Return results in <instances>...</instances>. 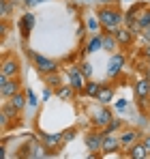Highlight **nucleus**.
<instances>
[{"label": "nucleus", "mask_w": 150, "mask_h": 159, "mask_svg": "<svg viewBox=\"0 0 150 159\" xmlns=\"http://www.w3.org/2000/svg\"><path fill=\"white\" fill-rule=\"evenodd\" d=\"M97 20H99L101 28H105V32H112L116 26L122 24V11L116 4H105V7H99Z\"/></svg>", "instance_id": "1"}, {"label": "nucleus", "mask_w": 150, "mask_h": 159, "mask_svg": "<svg viewBox=\"0 0 150 159\" xmlns=\"http://www.w3.org/2000/svg\"><path fill=\"white\" fill-rule=\"evenodd\" d=\"M30 56H32V62H34V67H37V71L39 73H54V71H58V62L56 60H51V58H47V56H43V54H34L30 52Z\"/></svg>", "instance_id": "2"}, {"label": "nucleus", "mask_w": 150, "mask_h": 159, "mask_svg": "<svg viewBox=\"0 0 150 159\" xmlns=\"http://www.w3.org/2000/svg\"><path fill=\"white\" fill-rule=\"evenodd\" d=\"M0 71L7 75V78H17L20 71H22V65L15 56H4L2 62H0Z\"/></svg>", "instance_id": "3"}, {"label": "nucleus", "mask_w": 150, "mask_h": 159, "mask_svg": "<svg viewBox=\"0 0 150 159\" xmlns=\"http://www.w3.org/2000/svg\"><path fill=\"white\" fill-rule=\"evenodd\" d=\"M67 78H69V84L73 86L75 90H84V86H86V75L79 71V67H71L69 71H67Z\"/></svg>", "instance_id": "4"}, {"label": "nucleus", "mask_w": 150, "mask_h": 159, "mask_svg": "<svg viewBox=\"0 0 150 159\" xmlns=\"http://www.w3.org/2000/svg\"><path fill=\"white\" fill-rule=\"evenodd\" d=\"M112 34L116 37L118 45H131V43H133V39H135V34H133L126 26H122V24L114 28V30H112Z\"/></svg>", "instance_id": "5"}, {"label": "nucleus", "mask_w": 150, "mask_h": 159, "mask_svg": "<svg viewBox=\"0 0 150 159\" xmlns=\"http://www.w3.org/2000/svg\"><path fill=\"white\" fill-rule=\"evenodd\" d=\"M120 148V140H118V133H103V142H101V151L103 153H114Z\"/></svg>", "instance_id": "6"}, {"label": "nucleus", "mask_w": 150, "mask_h": 159, "mask_svg": "<svg viewBox=\"0 0 150 159\" xmlns=\"http://www.w3.org/2000/svg\"><path fill=\"white\" fill-rule=\"evenodd\" d=\"M122 65H125V56L112 52V58H109V62H107V75H109V78H116V75L122 71Z\"/></svg>", "instance_id": "7"}, {"label": "nucleus", "mask_w": 150, "mask_h": 159, "mask_svg": "<svg viewBox=\"0 0 150 159\" xmlns=\"http://www.w3.org/2000/svg\"><path fill=\"white\" fill-rule=\"evenodd\" d=\"M41 144H43L47 151H56L60 144H64L62 133H41Z\"/></svg>", "instance_id": "8"}, {"label": "nucleus", "mask_w": 150, "mask_h": 159, "mask_svg": "<svg viewBox=\"0 0 150 159\" xmlns=\"http://www.w3.org/2000/svg\"><path fill=\"white\" fill-rule=\"evenodd\" d=\"M17 90H22V80H20V75H17V78H9V80H7V84L0 88V97L9 99V97L15 95Z\"/></svg>", "instance_id": "9"}, {"label": "nucleus", "mask_w": 150, "mask_h": 159, "mask_svg": "<svg viewBox=\"0 0 150 159\" xmlns=\"http://www.w3.org/2000/svg\"><path fill=\"white\" fill-rule=\"evenodd\" d=\"M88 151H92V155H97V151H101V142H103V131H90L84 138Z\"/></svg>", "instance_id": "10"}, {"label": "nucleus", "mask_w": 150, "mask_h": 159, "mask_svg": "<svg viewBox=\"0 0 150 159\" xmlns=\"http://www.w3.org/2000/svg\"><path fill=\"white\" fill-rule=\"evenodd\" d=\"M112 118H114V114H112L107 107H101V110H95V114H92V125L99 127V129H103Z\"/></svg>", "instance_id": "11"}, {"label": "nucleus", "mask_w": 150, "mask_h": 159, "mask_svg": "<svg viewBox=\"0 0 150 159\" xmlns=\"http://www.w3.org/2000/svg\"><path fill=\"white\" fill-rule=\"evenodd\" d=\"M139 138H142V133L137 131V129H125V131L118 133V140H120V146H122V148H129V146L135 144Z\"/></svg>", "instance_id": "12"}, {"label": "nucleus", "mask_w": 150, "mask_h": 159, "mask_svg": "<svg viewBox=\"0 0 150 159\" xmlns=\"http://www.w3.org/2000/svg\"><path fill=\"white\" fill-rule=\"evenodd\" d=\"M144 7H146L144 2H135V4H131V7H129V11L122 13V22H125L126 26H129L131 22H135V20L139 17V13L144 11Z\"/></svg>", "instance_id": "13"}, {"label": "nucleus", "mask_w": 150, "mask_h": 159, "mask_svg": "<svg viewBox=\"0 0 150 159\" xmlns=\"http://www.w3.org/2000/svg\"><path fill=\"white\" fill-rule=\"evenodd\" d=\"M126 155H129L131 159H148V157H150V153L146 151V146H144V144H142L139 140H137L135 144H131V146L126 148Z\"/></svg>", "instance_id": "14"}, {"label": "nucleus", "mask_w": 150, "mask_h": 159, "mask_svg": "<svg viewBox=\"0 0 150 159\" xmlns=\"http://www.w3.org/2000/svg\"><path fill=\"white\" fill-rule=\"evenodd\" d=\"M54 95H56L58 99H62V101H71L73 95H75V88L71 84H60V86L54 90Z\"/></svg>", "instance_id": "15"}, {"label": "nucleus", "mask_w": 150, "mask_h": 159, "mask_svg": "<svg viewBox=\"0 0 150 159\" xmlns=\"http://www.w3.org/2000/svg\"><path fill=\"white\" fill-rule=\"evenodd\" d=\"M150 95V80L148 78H142L135 82V97L137 99H146Z\"/></svg>", "instance_id": "16"}, {"label": "nucleus", "mask_w": 150, "mask_h": 159, "mask_svg": "<svg viewBox=\"0 0 150 159\" xmlns=\"http://www.w3.org/2000/svg\"><path fill=\"white\" fill-rule=\"evenodd\" d=\"M7 101H9L11 106L15 107L17 112H22V110H24V107L28 106V99H26V93H22V90H17L15 95H11V97H9Z\"/></svg>", "instance_id": "17"}, {"label": "nucleus", "mask_w": 150, "mask_h": 159, "mask_svg": "<svg viewBox=\"0 0 150 159\" xmlns=\"http://www.w3.org/2000/svg\"><path fill=\"white\" fill-rule=\"evenodd\" d=\"M116 48H118L116 37H114L112 32H105V34L101 37V50H105V52H116Z\"/></svg>", "instance_id": "18"}, {"label": "nucleus", "mask_w": 150, "mask_h": 159, "mask_svg": "<svg viewBox=\"0 0 150 159\" xmlns=\"http://www.w3.org/2000/svg\"><path fill=\"white\" fill-rule=\"evenodd\" d=\"M32 28H34V13H26L24 17L20 20V30H22V37H28Z\"/></svg>", "instance_id": "19"}, {"label": "nucleus", "mask_w": 150, "mask_h": 159, "mask_svg": "<svg viewBox=\"0 0 150 159\" xmlns=\"http://www.w3.org/2000/svg\"><path fill=\"white\" fill-rule=\"evenodd\" d=\"M97 99H99L101 103H109V101H114V88H109V86H103V84H101L99 93H97Z\"/></svg>", "instance_id": "20"}, {"label": "nucleus", "mask_w": 150, "mask_h": 159, "mask_svg": "<svg viewBox=\"0 0 150 159\" xmlns=\"http://www.w3.org/2000/svg\"><path fill=\"white\" fill-rule=\"evenodd\" d=\"M13 11H15V2L13 0H0V20L11 17Z\"/></svg>", "instance_id": "21"}, {"label": "nucleus", "mask_w": 150, "mask_h": 159, "mask_svg": "<svg viewBox=\"0 0 150 159\" xmlns=\"http://www.w3.org/2000/svg\"><path fill=\"white\" fill-rule=\"evenodd\" d=\"M45 84H47L50 88H58V86L62 84V78L58 75V71H54V73H45Z\"/></svg>", "instance_id": "22"}, {"label": "nucleus", "mask_w": 150, "mask_h": 159, "mask_svg": "<svg viewBox=\"0 0 150 159\" xmlns=\"http://www.w3.org/2000/svg\"><path fill=\"white\" fill-rule=\"evenodd\" d=\"M2 114H4V118H7V120H15V118H17V116H20V112H17V110H15V107L11 106V103H9V101H7V103H4V106H2Z\"/></svg>", "instance_id": "23"}, {"label": "nucleus", "mask_w": 150, "mask_h": 159, "mask_svg": "<svg viewBox=\"0 0 150 159\" xmlns=\"http://www.w3.org/2000/svg\"><path fill=\"white\" fill-rule=\"evenodd\" d=\"M99 88H101V84H99V82H88V80H86V86H84V93H86L88 97H97V93H99Z\"/></svg>", "instance_id": "24"}, {"label": "nucleus", "mask_w": 150, "mask_h": 159, "mask_svg": "<svg viewBox=\"0 0 150 159\" xmlns=\"http://www.w3.org/2000/svg\"><path fill=\"white\" fill-rule=\"evenodd\" d=\"M99 50H101V37H99V34H95V37L88 41L86 52H88V54H95V52H99Z\"/></svg>", "instance_id": "25"}, {"label": "nucleus", "mask_w": 150, "mask_h": 159, "mask_svg": "<svg viewBox=\"0 0 150 159\" xmlns=\"http://www.w3.org/2000/svg\"><path fill=\"white\" fill-rule=\"evenodd\" d=\"M120 127H122V123H120L118 118H112V120H109V123L103 127V133H116Z\"/></svg>", "instance_id": "26"}, {"label": "nucleus", "mask_w": 150, "mask_h": 159, "mask_svg": "<svg viewBox=\"0 0 150 159\" xmlns=\"http://www.w3.org/2000/svg\"><path fill=\"white\" fill-rule=\"evenodd\" d=\"M86 28H88V30H90L92 34H97V32L101 30L99 20H97V17H88V22H86Z\"/></svg>", "instance_id": "27"}, {"label": "nucleus", "mask_w": 150, "mask_h": 159, "mask_svg": "<svg viewBox=\"0 0 150 159\" xmlns=\"http://www.w3.org/2000/svg\"><path fill=\"white\" fill-rule=\"evenodd\" d=\"M79 71L86 75V80H90V75H92V65L84 60V62H79Z\"/></svg>", "instance_id": "28"}, {"label": "nucleus", "mask_w": 150, "mask_h": 159, "mask_svg": "<svg viewBox=\"0 0 150 159\" xmlns=\"http://www.w3.org/2000/svg\"><path fill=\"white\" fill-rule=\"evenodd\" d=\"M26 99H28V106H30V107H37V97H34V93H32V90H28V93H26Z\"/></svg>", "instance_id": "29"}, {"label": "nucleus", "mask_w": 150, "mask_h": 159, "mask_svg": "<svg viewBox=\"0 0 150 159\" xmlns=\"http://www.w3.org/2000/svg\"><path fill=\"white\" fill-rule=\"evenodd\" d=\"M7 32H9V24H7V20H0V39H4Z\"/></svg>", "instance_id": "30"}, {"label": "nucleus", "mask_w": 150, "mask_h": 159, "mask_svg": "<svg viewBox=\"0 0 150 159\" xmlns=\"http://www.w3.org/2000/svg\"><path fill=\"white\" fill-rule=\"evenodd\" d=\"M75 138V129H67V131L62 133V140H64V142H69V140H73Z\"/></svg>", "instance_id": "31"}, {"label": "nucleus", "mask_w": 150, "mask_h": 159, "mask_svg": "<svg viewBox=\"0 0 150 159\" xmlns=\"http://www.w3.org/2000/svg\"><path fill=\"white\" fill-rule=\"evenodd\" d=\"M139 34H142V39H144L146 43H150V26H148V28H144V30H142Z\"/></svg>", "instance_id": "32"}, {"label": "nucleus", "mask_w": 150, "mask_h": 159, "mask_svg": "<svg viewBox=\"0 0 150 159\" xmlns=\"http://www.w3.org/2000/svg\"><path fill=\"white\" fill-rule=\"evenodd\" d=\"M7 125H9V120L4 118V114H2V110H0V129H4Z\"/></svg>", "instance_id": "33"}, {"label": "nucleus", "mask_w": 150, "mask_h": 159, "mask_svg": "<svg viewBox=\"0 0 150 159\" xmlns=\"http://www.w3.org/2000/svg\"><path fill=\"white\" fill-rule=\"evenodd\" d=\"M142 144L146 146V151H148V153H150V135H148V133L144 135V140H142Z\"/></svg>", "instance_id": "34"}, {"label": "nucleus", "mask_w": 150, "mask_h": 159, "mask_svg": "<svg viewBox=\"0 0 150 159\" xmlns=\"http://www.w3.org/2000/svg\"><path fill=\"white\" fill-rule=\"evenodd\" d=\"M116 107H118V110H125V107H126V99H120V101H116Z\"/></svg>", "instance_id": "35"}, {"label": "nucleus", "mask_w": 150, "mask_h": 159, "mask_svg": "<svg viewBox=\"0 0 150 159\" xmlns=\"http://www.w3.org/2000/svg\"><path fill=\"white\" fill-rule=\"evenodd\" d=\"M39 2H43V0H24L26 7H34V4H39Z\"/></svg>", "instance_id": "36"}, {"label": "nucleus", "mask_w": 150, "mask_h": 159, "mask_svg": "<svg viewBox=\"0 0 150 159\" xmlns=\"http://www.w3.org/2000/svg\"><path fill=\"white\" fill-rule=\"evenodd\" d=\"M7 75H4V73H2V71H0V88H2V86H4V84H7Z\"/></svg>", "instance_id": "37"}, {"label": "nucleus", "mask_w": 150, "mask_h": 159, "mask_svg": "<svg viewBox=\"0 0 150 159\" xmlns=\"http://www.w3.org/2000/svg\"><path fill=\"white\" fill-rule=\"evenodd\" d=\"M101 7H105V4H116V0H99Z\"/></svg>", "instance_id": "38"}, {"label": "nucleus", "mask_w": 150, "mask_h": 159, "mask_svg": "<svg viewBox=\"0 0 150 159\" xmlns=\"http://www.w3.org/2000/svg\"><path fill=\"white\" fill-rule=\"evenodd\" d=\"M4 157H7V153H4V146L0 144V159H4Z\"/></svg>", "instance_id": "39"}, {"label": "nucleus", "mask_w": 150, "mask_h": 159, "mask_svg": "<svg viewBox=\"0 0 150 159\" xmlns=\"http://www.w3.org/2000/svg\"><path fill=\"white\" fill-rule=\"evenodd\" d=\"M144 56H146V58H150V43L146 45V50H144Z\"/></svg>", "instance_id": "40"}, {"label": "nucleus", "mask_w": 150, "mask_h": 159, "mask_svg": "<svg viewBox=\"0 0 150 159\" xmlns=\"http://www.w3.org/2000/svg\"><path fill=\"white\" fill-rule=\"evenodd\" d=\"M146 78H148V80H150V71H146Z\"/></svg>", "instance_id": "41"}]
</instances>
